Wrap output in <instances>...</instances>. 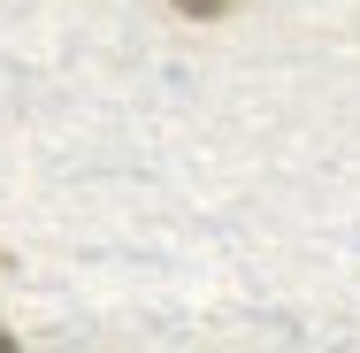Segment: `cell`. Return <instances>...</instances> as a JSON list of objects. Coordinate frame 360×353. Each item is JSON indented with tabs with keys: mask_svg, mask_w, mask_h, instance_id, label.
<instances>
[{
	"mask_svg": "<svg viewBox=\"0 0 360 353\" xmlns=\"http://www.w3.org/2000/svg\"><path fill=\"white\" fill-rule=\"evenodd\" d=\"M238 0H176V16H192V23H222Z\"/></svg>",
	"mask_w": 360,
	"mask_h": 353,
	"instance_id": "6da1fadb",
	"label": "cell"
},
{
	"mask_svg": "<svg viewBox=\"0 0 360 353\" xmlns=\"http://www.w3.org/2000/svg\"><path fill=\"white\" fill-rule=\"evenodd\" d=\"M8 346H15V338H8V323H0V353H8Z\"/></svg>",
	"mask_w": 360,
	"mask_h": 353,
	"instance_id": "7a4b0ae2",
	"label": "cell"
}]
</instances>
